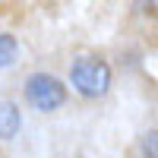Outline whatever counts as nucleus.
<instances>
[{"label":"nucleus","mask_w":158,"mask_h":158,"mask_svg":"<svg viewBox=\"0 0 158 158\" xmlns=\"http://www.w3.org/2000/svg\"><path fill=\"white\" fill-rule=\"evenodd\" d=\"M70 85L82 98H101L111 89V67L101 57H79L70 67Z\"/></svg>","instance_id":"nucleus-1"},{"label":"nucleus","mask_w":158,"mask_h":158,"mask_svg":"<svg viewBox=\"0 0 158 158\" xmlns=\"http://www.w3.org/2000/svg\"><path fill=\"white\" fill-rule=\"evenodd\" d=\"M25 101H29L35 111L51 114V111L63 108V101H67V85H63L57 76H51V73H32L25 79Z\"/></svg>","instance_id":"nucleus-2"},{"label":"nucleus","mask_w":158,"mask_h":158,"mask_svg":"<svg viewBox=\"0 0 158 158\" xmlns=\"http://www.w3.org/2000/svg\"><path fill=\"white\" fill-rule=\"evenodd\" d=\"M22 127V114L13 101L0 98V139H13Z\"/></svg>","instance_id":"nucleus-3"},{"label":"nucleus","mask_w":158,"mask_h":158,"mask_svg":"<svg viewBox=\"0 0 158 158\" xmlns=\"http://www.w3.org/2000/svg\"><path fill=\"white\" fill-rule=\"evenodd\" d=\"M16 54H19V41L3 32V35H0V70L13 67V63H16Z\"/></svg>","instance_id":"nucleus-4"},{"label":"nucleus","mask_w":158,"mask_h":158,"mask_svg":"<svg viewBox=\"0 0 158 158\" xmlns=\"http://www.w3.org/2000/svg\"><path fill=\"white\" fill-rule=\"evenodd\" d=\"M139 152H142V158H158V130L142 133V139H139Z\"/></svg>","instance_id":"nucleus-5"},{"label":"nucleus","mask_w":158,"mask_h":158,"mask_svg":"<svg viewBox=\"0 0 158 158\" xmlns=\"http://www.w3.org/2000/svg\"><path fill=\"white\" fill-rule=\"evenodd\" d=\"M133 10L146 19H158V0H133Z\"/></svg>","instance_id":"nucleus-6"}]
</instances>
